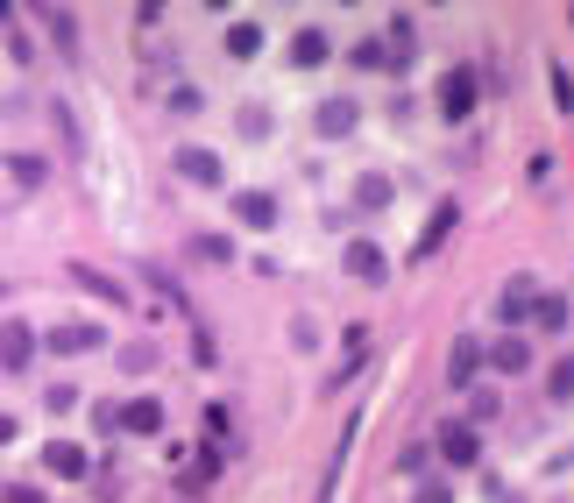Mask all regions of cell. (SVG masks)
Segmentation results:
<instances>
[{"label":"cell","instance_id":"obj_1","mask_svg":"<svg viewBox=\"0 0 574 503\" xmlns=\"http://www.w3.org/2000/svg\"><path fill=\"white\" fill-rule=\"evenodd\" d=\"M475 100H482V71H475V64H454V71L440 78V114H447V121H468Z\"/></svg>","mask_w":574,"mask_h":503},{"label":"cell","instance_id":"obj_2","mask_svg":"<svg viewBox=\"0 0 574 503\" xmlns=\"http://www.w3.org/2000/svg\"><path fill=\"white\" fill-rule=\"evenodd\" d=\"M29 362H36V326L29 319H0V369L22 376Z\"/></svg>","mask_w":574,"mask_h":503},{"label":"cell","instance_id":"obj_3","mask_svg":"<svg viewBox=\"0 0 574 503\" xmlns=\"http://www.w3.org/2000/svg\"><path fill=\"white\" fill-rule=\"evenodd\" d=\"M482 362L497 369V376H525L532 369V341H525V333H497V341L482 348Z\"/></svg>","mask_w":574,"mask_h":503},{"label":"cell","instance_id":"obj_4","mask_svg":"<svg viewBox=\"0 0 574 503\" xmlns=\"http://www.w3.org/2000/svg\"><path fill=\"white\" fill-rule=\"evenodd\" d=\"M100 341H107V333L86 326V319H71V326H50V333H43V348H50V355H93Z\"/></svg>","mask_w":574,"mask_h":503},{"label":"cell","instance_id":"obj_5","mask_svg":"<svg viewBox=\"0 0 574 503\" xmlns=\"http://www.w3.org/2000/svg\"><path fill=\"white\" fill-rule=\"evenodd\" d=\"M475 376H482V341H475V333H461L454 355H447V383H454V390H475Z\"/></svg>","mask_w":574,"mask_h":503},{"label":"cell","instance_id":"obj_6","mask_svg":"<svg viewBox=\"0 0 574 503\" xmlns=\"http://www.w3.org/2000/svg\"><path fill=\"white\" fill-rule=\"evenodd\" d=\"M440 461H447V468H475V461H482L475 426H440Z\"/></svg>","mask_w":574,"mask_h":503},{"label":"cell","instance_id":"obj_7","mask_svg":"<svg viewBox=\"0 0 574 503\" xmlns=\"http://www.w3.org/2000/svg\"><path fill=\"white\" fill-rule=\"evenodd\" d=\"M355 121H362V107H355V100H319V114H312V128H319L326 142L355 135Z\"/></svg>","mask_w":574,"mask_h":503},{"label":"cell","instance_id":"obj_8","mask_svg":"<svg viewBox=\"0 0 574 503\" xmlns=\"http://www.w3.org/2000/svg\"><path fill=\"white\" fill-rule=\"evenodd\" d=\"M43 468H50V475H64V482L93 475V461H86V447H78V440H50V447H43Z\"/></svg>","mask_w":574,"mask_h":503},{"label":"cell","instance_id":"obj_9","mask_svg":"<svg viewBox=\"0 0 574 503\" xmlns=\"http://www.w3.org/2000/svg\"><path fill=\"white\" fill-rule=\"evenodd\" d=\"M178 178H185V185H220V156L199 149V142H185V149H178Z\"/></svg>","mask_w":574,"mask_h":503},{"label":"cell","instance_id":"obj_10","mask_svg":"<svg viewBox=\"0 0 574 503\" xmlns=\"http://www.w3.org/2000/svg\"><path fill=\"white\" fill-rule=\"evenodd\" d=\"M71 284H78V291H93L100 305H128V284H114V277L93 270V263H71Z\"/></svg>","mask_w":574,"mask_h":503},{"label":"cell","instance_id":"obj_11","mask_svg":"<svg viewBox=\"0 0 574 503\" xmlns=\"http://www.w3.org/2000/svg\"><path fill=\"white\" fill-rule=\"evenodd\" d=\"M234 220L270 234V227H277V199H270V192H234Z\"/></svg>","mask_w":574,"mask_h":503},{"label":"cell","instance_id":"obj_12","mask_svg":"<svg viewBox=\"0 0 574 503\" xmlns=\"http://www.w3.org/2000/svg\"><path fill=\"white\" fill-rule=\"evenodd\" d=\"M121 433H163V404L156 397H135V404H121Z\"/></svg>","mask_w":574,"mask_h":503},{"label":"cell","instance_id":"obj_13","mask_svg":"<svg viewBox=\"0 0 574 503\" xmlns=\"http://www.w3.org/2000/svg\"><path fill=\"white\" fill-rule=\"evenodd\" d=\"M383 270H390V256H383L376 241H355V248H348V277H362V284H383Z\"/></svg>","mask_w":574,"mask_h":503},{"label":"cell","instance_id":"obj_14","mask_svg":"<svg viewBox=\"0 0 574 503\" xmlns=\"http://www.w3.org/2000/svg\"><path fill=\"white\" fill-rule=\"evenodd\" d=\"M532 298H539V291H532V277H518V284L497 298V319H504V326H525V319H532Z\"/></svg>","mask_w":574,"mask_h":503},{"label":"cell","instance_id":"obj_15","mask_svg":"<svg viewBox=\"0 0 574 503\" xmlns=\"http://www.w3.org/2000/svg\"><path fill=\"white\" fill-rule=\"evenodd\" d=\"M334 57V43H326L319 29H298V43H291V64H326Z\"/></svg>","mask_w":574,"mask_h":503},{"label":"cell","instance_id":"obj_16","mask_svg":"<svg viewBox=\"0 0 574 503\" xmlns=\"http://www.w3.org/2000/svg\"><path fill=\"white\" fill-rule=\"evenodd\" d=\"M532 319H539L546 333H560V326H567V298H560V291H539V298H532Z\"/></svg>","mask_w":574,"mask_h":503},{"label":"cell","instance_id":"obj_17","mask_svg":"<svg viewBox=\"0 0 574 503\" xmlns=\"http://www.w3.org/2000/svg\"><path fill=\"white\" fill-rule=\"evenodd\" d=\"M213 475H220V461H213V454H199V461L185 468V482H178V489H185V496H206V489H213Z\"/></svg>","mask_w":574,"mask_h":503},{"label":"cell","instance_id":"obj_18","mask_svg":"<svg viewBox=\"0 0 574 503\" xmlns=\"http://www.w3.org/2000/svg\"><path fill=\"white\" fill-rule=\"evenodd\" d=\"M256 50H263V29L256 22H234L227 29V57H256Z\"/></svg>","mask_w":574,"mask_h":503},{"label":"cell","instance_id":"obj_19","mask_svg":"<svg viewBox=\"0 0 574 503\" xmlns=\"http://www.w3.org/2000/svg\"><path fill=\"white\" fill-rule=\"evenodd\" d=\"M192 256H199V263H234V241H227V234H199Z\"/></svg>","mask_w":574,"mask_h":503},{"label":"cell","instance_id":"obj_20","mask_svg":"<svg viewBox=\"0 0 574 503\" xmlns=\"http://www.w3.org/2000/svg\"><path fill=\"white\" fill-rule=\"evenodd\" d=\"M447 227H454V206H440V213L426 220V234H419V256H433V248L447 241Z\"/></svg>","mask_w":574,"mask_h":503},{"label":"cell","instance_id":"obj_21","mask_svg":"<svg viewBox=\"0 0 574 503\" xmlns=\"http://www.w3.org/2000/svg\"><path fill=\"white\" fill-rule=\"evenodd\" d=\"M43 22H50V36H57V50H78V22H71L64 8H43Z\"/></svg>","mask_w":574,"mask_h":503},{"label":"cell","instance_id":"obj_22","mask_svg":"<svg viewBox=\"0 0 574 503\" xmlns=\"http://www.w3.org/2000/svg\"><path fill=\"white\" fill-rule=\"evenodd\" d=\"M546 390H553V397H574V362H553V369H546Z\"/></svg>","mask_w":574,"mask_h":503},{"label":"cell","instance_id":"obj_23","mask_svg":"<svg viewBox=\"0 0 574 503\" xmlns=\"http://www.w3.org/2000/svg\"><path fill=\"white\" fill-rule=\"evenodd\" d=\"M199 433H206V440H227V404H206V418H199Z\"/></svg>","mask_w":574,"mask_h":503},{"label":"cell","instance_id":"obj_24","mask_svg":"<svg viewBox=\"0 0 574 503\" xmlns=\"http://www.w3.org/2000/svg\"><path fill=\"white\" fill-rule=\"evenodd\" d=\"M553 107L574 114V86H567V71H560V64H553Z\"/></svg>","mask_w":574,"mask_h":503},{"label":"cell","instance_id":"obj_25","mask_svg":"<svg viewBox=\"0 0 574 503\" xmlns=\"http://www.w3.org/2000/svg\"><path fill=\"white\" fill-rule=\"evenodd\" d=\"M390 50H397V57L412 50V15H397V22H390Z\"/></svg>","mask_w":574,"mask_h":503},{"label":"cell","instance_id":"obj_26","mask_svg":"<svg viewBox=\"0 0 574 503\" xmlns=\"http://www.w3.org/2000/svg\"><path fill=\"white\" fill-rule=\"evenodd\" d=\"M93 426L100 433H121V404H93Z\"/></svg>","mask_w":574,"mask_h":503},{"label":"cell","instance_id":"obj_27","mask_svg":"<svg viewBox=\"0 0 574 503\" xmlns=\"http://www.w3.org/2000/svg\"><path fill=\"white\" fill-rule=\"evenodd\" d=\"M355 199H362V206H383V199H390V185H383V178H362V192H355Z\"/></svg>","mask_w":574,"mask_h":503},{"label":"cell","instance_id":"obj_28","mask_svg":"<svg viewBox=\"0 0 574 503\" xmlns=\"http://www.w3.org/2000/svg\"><path fill=\"white\" fill-rule=\"evenodd\" d=\"M43 404H50V411H71V404H78V390H71V383H50V397H43Z\"/></svg>","mask_w":574,"mask_h":503},{"label":"cell","instance_id":"obj_29","mask_svg":"<svg viewBox=\"0 0 574 503\" xmlns=\"http://www.w3.org/2000/svg\"><path fill=\"white\" fill-rule=\"evenodd\" d=\"M0 496H8V503H50V496H36L29 482H8V489H0Z\"/></svg>","mask_w":574,"mask_h":503},{"label":"cell","instance_id":"obj_30","mask_svg":"<svg viewBox=\"0 0 574 503\" xmlns=\"http://www.w3.org/2000/svg\"><path fill=\"white\" fill-rule=\"evenodd\" d=\"M412 503H454V496H447V482H426V489H419Z\"/></svg>","mask_w":574,"mask_h":503},{"label":"cell","instance_id":"obj_31","mask_svg":"<svg viewBox=\"0 0 574 503\" xmlns=\"http://www.w3.org/2000/svg\"><path fill=\"white\" fill-rule=\"evenodd\" d=\"M8 440H15V418H8V411H0V447H8Z\"/></svg>","mask_w":574,"mask_h":503}]
</instances>
